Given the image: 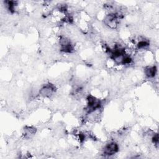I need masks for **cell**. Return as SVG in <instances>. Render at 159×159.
Wrapping results in <instances>:
<instances>
[{
    "mask_svg": "<svg viewBox=\"0 0 159 159\" xmlns=\"http://www.w3.org/2000/svg\"><path fill=\"white\" fill-rule=\"evenodd\" d=\"M56 88L54 84L51 83H47L44 84L39 90V94L40 96L43 98L50 97L55 91Z\"/></svg>",
    "mask_w": 159,
    "mask_h": 159,
    "instance_id": "6da1fadb",
    "label": "cell"
},
{
    "mask_svg": "<svg viewBox=\"0 0 159 159\" xmlns=\"http://www.w3.org/2000/svg\"><path fill=\"white\" fill-rule=\"evenodd\" d=\"M119 150L118 144L112 141L107 144H106L103 149V154L106 156H112L116 153Z\"/></svg>",
    "mask_w": 159,
    "mask_h": 159,
    "instance_id": "7a4b0ae2",
    "label": "cell"
},
{
    "mask_svg": "<svg viewBox=\"0 0 159 159\" xmlns=\"http://www.w3.org/2000/svg\"><path fill=\"white\" fill-rule=\"evenodd\" d=\"M35 129L32 127H25L24 129V135L26 139L32 137L35 133Z\"/></svg>",
    "mask_w": 159,
    "mask_h": 159,
    "instance_id": "3957f363",
    "label": "cell"
},
{
    "mask_svg": "<svg viewBox=\"0 0 159 159\" xmlns=\"http://www.w3.org/2000/svg\"><path fill=\"white\" fill-rule=\"evenodd\" d=\"M157 73V68L155 66H147L145 69V73L148 78H153Z\"/></svg>",
    "mask_w": 159,
    "mask_h": 159,
    "instance_id": "277c9868",
    "label": "cell"
}]
</instances>
